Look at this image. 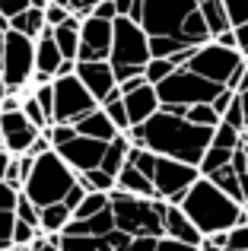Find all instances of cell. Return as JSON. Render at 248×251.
<instances>
[{
	"label": "cell",
	"mask_w": 248,
	"mask_h": 251,
	"mask_svg": "<svg viewBox=\"0 0 248 251\" xmlns=\"http://www.w3.org/2000/svg\"><path fill=\"white\" fill-rule=\"evenodd\" d=\"M223 89L226 86H217V83L204 80V76H198L188 67H178L169 80H162L156 86L162 108L172 111V115H181V118H185V111L191 108V105H213Z\"/></svg>",
	"instance_id": "8"
},
{
	"label": "cell",
	"mask_w": 248,
	"mask_h": 251,
	"mask_svg": "<svg viewBox=\"0 0 248 251\" xmlns=\"http://www.w3.org/2000/svg\"><path fill=\"white\" fill-rule=\"evenodd\" d=\"M76 181H80V175L64 162V156L57 150H51V153L35 159V166H32L29 178L23 184V194L38 210H45L51 203H64V197L76 188Z\"/></svg>",
	"instance_id": "6"
},
{
	"label": "cell",
	"mask_w": 248,
	"mask_h": 251,
	"mask_svg": "<svg viewBox=\"0 0 248 251\" xmlns=\"http://www.w3.org/2000/svg\"><path fill=\"white\" fill-rule=\"evenodd\" d=\"M223 251H248V223L223 232Z\"/></svg>",
	"instance_id": "35"
},
{
	"label": "cell",
	"mask_w": 248,
	"mask_h": 251,
	"mask_svg": "<svg viewBox=\"0 0 248 251\" xmlns=\"http://www.w3.org/2000/svg\"><path fill=\"white\" fill-rule=\"evenodd\" d=\"M115 45V23L86 16L80 29V57L76 61H108Z\"/></svg>",
	"instance_id": "12"
},
{
	"label": "cell",
	"mask_w": 248,
	"mask_h": 251,
	"mask_svg": "<svg viewBox=\"0 0 248 251\" xmlns=\"http://www.w3.org/2000/svg\"><path fill=\"white\" fill-rule=\"evenodd\" d=\"M213 130L217 127H198L188 118L172 115V111L159 108L147 124L140 127H130V147H143L156 156H166V159H178L185 166H198L204 162L207 150L213 143Z\"/></svg>",
	"instance_id": "2"
},
{
	"label": "cell",
	"mask_w": 248,
	"mask_h": 251,
	"mask_svg": "<svg viewBox=\"0 0 248 251\" xmlns=\"http://www.w3.org/2000/svg\"><path fill=\"white\" fill-rule=\"evenodd\" d=\"M80 29H83L80 16H70L64 25L54 29V42H57V48H61L64 61H76V57H80Z\"/></svg>",
	"instance_id": "20"
},
{
	"label": "cell",
	"mask_w": 248,
	"mask_h": 251,
	"mask_svg": "<svg viewBox=\"0 0 248 251\" xmlns=\"http://www.w3.org/2000/svg\"><path fill=\"white\" fill-rule=\"evenodd\" d=\"M105 147H108V143H99V140H89V137H80V134H76V140H70L67 147H61L57 153L64 156V162H67L76 175H86V172L102 169Z\"/></svg>",
	"instance_id": "15"
},
{
	"label": "cell",
	"mask_w": 248,
	"mask_h": 251,
	"mask_svg": "<svg viewBox=\"0 0 248 251\" xmlns=\"http://www.w3.org/2000/svg\"><path fill=\"white\" fill-rule=\"evenodd\" d=\"M223 124H229V127H236V130H242V134H245L248 118H245V108H242V99H239V92H236V99H232V105L226 108Z\"/></svg>",
	"instance_id": "38"
},
{
	"label": "cell",
	"mask_w": 248,
	"mask_h": 251,
	"mask_svg": "<svg viewBox=\"0 0 248 251\" xmlns=\"http://www.w3.org/2000/svg\"><path fill=\"white\" fill-rule=\"evenodd\" d=\"M217 45H223V48H229V51H239V45H236V29H229V32H223L220 38H213Z\"/></svg>",
	"instance_id": "50"
},
{
	"label": "cell",
	"mask_w": 248,
	"mask_h": 251,
	"mask_svg": "<svg viewBox=\"0 0 248 251\" xmlns=\"http://www.w3.org/2000/svg\"><path fill=\"white\" fill-rule=\"evenodd\" d=\"M16 220H23V223H29V226L42 229V210H38L35 203L23 194V201H19V207H16Z\"/></svg>",
	"instance_id": "39"
},
{
	"label": "cell",
	"mask_w": 248,
	"mask_h": 251,
	"mask_svg": "<svg viewBox=\"0 0 248 251\" xmlns=\"http://www.w3.org/2000/svg\"><path fill=\"white\" fill-rule=\"evenodd\" d=\"M242 89H248V67H245V74H242V80H239V89H236V92H242Z\"/></svg>",
	"instance_id": "52"
},
{
	"label": "cell",
	"mask_w": 248,
	"mask_h": 251,
	"mask_svg": "<svg viewBox=\"0 0 248 251\" xmlns=\"http://www.w3.org/2000/svg\"><path fill=\"white\" fill-rule=\"evenodd\" d=\"M83 181H86L89 191H99V194H112L115 188H118V178H112L108 172L96 169V172H86V175H80Z\"/></svg>",
	"instance_id": "34"
},
{
	"label": "cell",
	"mask_w": 248,
	"mask_h": 251,
	"mask_svg": "<svg viewBox=\"0 0 248 251\" xmlns=\"http://www.w3.org/2000/svg\"><path fill=\"white\" fill-rule=\"evenodd\" d=\"M115 191H124V194H134V197H156L153 181H149V178L143 175V172L137 169L134 162H127V166L121 169V175H118V188H115Z\"/></svg>",
	"instance_id": "21"
},
{
	"label": "cell",
	"mask_w": 248,
	"mask_h": 251,
	"mask_svg": "<svg viewBox=\"0 0 248 251\" xmlns=\"http://www.w3.org/2000/svg\"><path fill=\"white\" fill-rule=\"evenodd\" d=\"M213 184H217L223 194H229L232 201H239L245 207V194H242V181H239V175H236V169L232 166H226V169H220V172H213V175H207Z\"/></svg>",
	"instance_id": "26"
},
{
	"label": "cell",
	"mask_w": 248,
	"mask_h": 251,
	"mask_svg": "<svg viewBox=\"0 0 248 251\" xmlns=\"http://www.w3.org/2000/svg\"><path fill=\"white\" fill-rule=\"evenodd\" d=\"M166 239L181 242V245H191V248L204 245V235L198 232V226L185 216V210H181L178 203H169L166 207Z\"/></svg>",
	"instance_id": "18"
},
{
	"label": "cell",
	"mask_w": 248,
	"mask_h": 251,
	"mask_svg": "<svg viewBox=\"0 0 248 251\" xmlns=\"http://www.w3.org/2000/svg\"><path fill=\"white\" fill-rule=\"evenodd\" d=\"M175 70H178V67L172 64V57H153V61L147 64V70H143V76H147L149 86H159L162 80H169Z\"/></svg>",
	"instance_id": "31"
},
{
	"label": "cell",
	"mask_w": 248,
	"mask_h": 251,
	"mask_svg": "<svg viewBox=\"0 0 248 251\" xmlns=\"http://www.w3.org/2000/svg\"><path fill=\"white\" fill-rule=\"evenodd\" d=\"M0 74H3L6 92H29L35 80V38L10 29L3 35V57H0Z\"/></svg>",
	"instance_id": "10"
},
{
	"label": "cell",
	"mask_w": 248,
	"mask_h": 251,
	"mask_svg": "<svg viewBox=\"0 0 248 251\" xmlns=\"http://www.w3.org/2000/svg\"><path fill=\"white\" fill-rule=\"evenodd\" d=\"M178 207L185 210V216L198 226V232L204 235V239L229 232V229L248 223V210L242 203L232 201L229 194H223V191L204 175L194 181V188L185 194V201H181Z\"/></svg>",
	"instance_id": "3"
},
{
	"label": "cell",
	"mask_w": 248,
	"mask_h": 251,
	"mask_svg": "<svg viewBox=\"0 0 248 251\" xmlns=\"http://www.w3.org/2000/svg\"><path fill=\"white\" fill-rule=\"evenodd\" d=\"M127 156H130V137L118 134L112 143L105 147V159H102V172H108L112 178L121 175V169L127 166Z\"/></svg>",
	"instance_id": "23"
},
{
	"label": "cell",
	"mask_w": 248,
	"mask_h": 251,
	"mask_svg": "<svg viewBox=\"0 0 248 251\" xmlns=\"http://www.w3.org/2000/svg\"><path fill=\"white\" fill-rule=\"evenodd\" d=\"M0 150H6V143H3V127H0Z\"/></svg>",
	"instance_id": "55"
},
{
	"label": "cell",
	"mask_w": 248,
	"mask_h": 251,
	"mask_svg": "<svg viewBox=\"0 0 248 251\" xmlns=\"http://www.w3.org/2000/svg\"><path fill=\"white\" fill-rule=\"evenodd\" d=\"M143 32L149 35V54L175 57L213 42L198 0H143Z\"/></svg>",
	"instance_id": "1"
},
{
	"label": "cell",
	"mask_w": 248,
	"mask_h": 251,
	"mask_svg": "<svg viewBox=\"0 0 248 251\" xmlns=\"http://www.w3.org/2000/svg\"><path fill=\"white\" fill-rule=\"evenodd\" d=\"M61 64H64V54L54 42V29L48 25V29L35 38V80H32V86L54 83L57 74H61Z\"/></svg>",
	"instance_id": "16"
},
{
	"label": "cell",
	"mask_w": 248,
	"mask_h": 251,
	"mask_svg": "<svg viewBox=\"0 0 248 251\" xmlns=\"http://www.w3.org/2000/svg\"><path fill=\"white\" fill-rule=\"evenodd\" d=\"M242 143H245L242 130L229 127V124H220V127L213 130V143H210V147H220V150H239Z\"/></svg>",
	"instance_id": "33"
},
{
	"label": "cell",
	"mask_w": 248,
	"mask_h": 251,
	"mask_svg": "<svg viewBox=\"0 0 248 251\" xmlns=\"http://www.w3.org/2000/svg\"><path fill=\"white\" fill-rule=\"evenodd\" d=\"M156 251H200V248H191V245H181V242H172V239H159Z\"/></svg>",
	"instance_id": "49"
},
{
	"label": "cell",
	"mask_w": 248,
	"mask_h": 251,
	"mask_svg": "<svg viewBox=\"0 0 248 251\" xmlns=\"http://www.w3.org/2000/svg\"><path fill=\"white\" fill-rule=\"evenodd\" d=\"M76 76H80V83L93 92V99L99 105L105 102L115 89H121L112 61H76Z\"/></svg>",
	"instance_id": "14"
},
{
	"label": "cell",
	"mask_w": 248,
	"mask_h": 251,
	"mask_svg": "<svg viewBox=\"0 0 248 251\" xmlns=\"http://www.w3.org/2000/svg\"><path fill=\"white\" fill-rule=\"evenodd\" d=\"M108 207H112V197H108V194L89 191V194H86V201L80 203V210L74 213V220H93V216H99L102 210H108Z\"/></svg>",
	"instance_id": "28"
},
{
	"label": "cell",
	"mask_w": 248,
	"mask_h": 251,
	"mask_svg": "<svg viewBox=\"0 0 248 251\" xmlns=\"http://www.w3.org/2000/svg\"><path fill=\"white\" fill-rule=\"evenodd\" d=\"M70 16H74V13H70L67 6H57V3H51L48 10H45V23H48L51 29H57V25H64V23H67Z\"/></svg>",
	"instance_id": "44"
},
{
	"label": "cell",
	"mask_w": 248,
	"mask_h": 251,
	"mask_svg": "<svg viewBox=\"0 0 248 251\" xmlns=\"http://www.w3.org/2000/svg\"><path fill=\"white\" fill-rule=\"evenodd\" d=\"M45 134H48V140H51L54 150H61V147H67L70 140H76V127L74 124H51Z\"/></svg>",
	"instance_id": "36"
},
{
	"label": "cell",
	"mask_w": 248,
	"mask_h": 251,
	"mask_svg": "<svg viewBox=\"0 0 248 251\" xmlns=\"http://www.w3.org/2000/svg\"><path fill=\"white\" fill-rule=\"evenodd\" d=\"M232 156H236V150H220V147H210L207 150V156H204V162H200V175H213V172H220V169H226V166H232Z\"/></svg>",
	"instance_id": "29"
},
{
	"label": "cell",
	"mask_w": 248,
	"mask_h": 251,
	"mask_svg": "<svg viewBox=\"0 0 248 251\" xmlns=\"http://www.w3.org/2000/svg\"><path fill=\"white\" fill-rule=\"evenodd\" d=\"M23 115L29 118V121L35 124L38 130H48V127H51V121H48V115H45V108L38 105L35 92H32V86H29V92H23Z\"/></svg>",
	"instance_id": "30"
},
{
	"label": "cell",
	"mask_w": 248,
	"mask_h": 251,
	"mask_svg": "<svg viewBox=\"0 0 248 251\" xmlns=\"http://www.w3.org/2000/svg\"><path fill=\"white\" fill-rule=\"evenodd\" d=\"M70 223H74V210L67 203H51V207L42 210V232L45 235H61Z\"/></svg>",
	"instance_id": "24"
},
{
	"label": "cell",
	"mask_w": 248,
	"mask_h": 251,
	"mask_svg": "<svg viewBox=\"0 0 248 251\" xmlns=\"http://www.w3.org/2000/svg\"><path fill=\"white\" fill-rule=\"evenodd\" d=\"M96 19H105V23H115L118 19V6H115V0H99V6L93 10Z\"/></svg>",
	"instance_id": "45"
},
{
	"label": "cell",
	"mask_w": 248,
	"mask_h": 251,
	"mask_svg": "<svg viewBox=\"0 0 248 251\" xmlns=\"http://www.w3.org/2000/svg\"><path fill=\"white\" fill-rule=\"evenodd\" d=\"M185 118L191 124H198V127H220V124H223V118L217 115L213 105H191V108L185 111Z\"/></svg>",
	"instance_id": "32"
},
{
	"label": "cell",
	"mask_w": 248,
	"mask_h": 251,
	"mask_svg": "<svg viewBox=\"0 0 248 251\" xmlns=\"http://www.w3.org/2000/svg\"><path fill=\"white\" fill-rule=\"evenodd\" d=\"M127 162H134V166L153 181L156 197L166 201V203H181L185 194L194 188V181L200 178L198 166H185V162H178V159L156 156V153H149V150H143V147H130Z\"/></svg>",
	"instance_id": "4"
},
{
	"label": "cell",
	"mask_w": 248,
	"mask_h": 251,
	"mask_svg": "<svg viewBox=\"0 0 248 251\" xmlns=\"http://www.w3.org/2000/svg\"><path fill=\"white\" fill-rule=\"evenodd\" d=\"M124 105H127L130 127H140V124H147L149 118H153L156 111L162 108V102H159V92H156V86H149V83H143L140 89L127 92V96H124Z\"/></svg>",
	"instance_id": "17"
},
{
	"label": "cell",
	"mask_w": 248,
	"mask_h": 251,
	"mask_svg": "<svg viewBox=\"0 0 248 251\" xmlns=\"http://www.w3.org/2000/svg\"><path fill=\"white\" fill-rule=\"evenodd\" d=\"M115 226L130 239H166V201L159 197H134L124 191H112Z\"/></svg>",
	"instance_id": "5"
},
{
	"label": "cell",
	"mask_w": 248,
	"mask_h": 251,
	"mask_svg": "<svg viewBox=\"0 0 248 251\" xmlns=\"http://www.w3.org/2000/svg\"><path fill=\"white\" fill-rule=\"evenodd\" d=\"M13 232H16V213H3L0 210V245L13 248Z\"/></svg>",
	"instance_id": "43"
},
{
	"label": "cell",
	"mask_w": 248,
	"mask_h": 251,
	"mask_svg": "<svg viewBox=\"0 0 248 251\" xmlns=\"http://www.w3.org/2000/svg\"><path fill=\"white\" fill-rule=\"evenodd\" d=\"M0 127H3V143H6V153L10 156H25L32 150V143L45 134V130H38L35 124L23 115V108L3 111V115H0Z\"/></svg>",
	"instance_id": "13"
},
{
	"label": "cell",
	"mask_w": 248,
	"mask_h": 251,
	"mask_svg": "<svg viewBox=\"0 0 248 251\" xmlns=\"http://www.w3.org/2000/svg\"><path fill=\"white\" fill-rule=\"evenodd\" d=\"M102 251H112V248H108V245H105V248H102Z\"/></svg>",
	"instance_id": "56"
},
{
	"label": "cell",
	"mask_w": 248,
	"mask_h": 251,
	"mask_svg": "<svg viewBox=\"0 0 248 251\" xmlns=\"http://www.w3.org/2000/svg\"><path fill=\"white\" fill-rule=\"evenodd\" d=\"M25 10H32V0H0V16L3 19H16V16H23Z\"/></svg>",
	"instance_id": "42"
},
{
	"label": "cell",
	"mask_w": 248,
	"mask_h": 251,
	"mask_svg": "<svg viewBox=\"0 0 248 251\" xmlns=\"http://www.w3.org/2000/svg\"><path fill=\"white\" fill-rule=\"evenodd\" d=\"M19 201H23V191L6 184V181H0V210H3V213H16Z\"/></svg>",
	"instance_id": "40"
},
{
	"label": "cell",
	"mask_w": 248,
	"mask_h": 251,
	"mask_svg": "<svg viewBox=\"0 0 248 251\" xmlns=\"http://www.w3.org/2000/svg\"><path fill=\"white\" fill-rule=\"evenodd\" d=\"M232 99H236V92H232V89H223V92L217 96V102H213V108H217V115H220V118L226 115V108L232 105Z\"/></svg>",
	"instance_id": "47"
},
{
	"label": "cell",
	"mask_w": 248,
	"mask_h": 251,
	"mask_svg": "<svg viewBox=\"0 0 248 251\" xmlns=\"http://www.w3.org/2000/svg\"><path fill=\"white\" fill-rule=\"evenodd\" d=\"M96 6H99V0H70V13H74V16H80V19L93 16Z\"/></svg>",
	"instance_id": "46"
},
{
	"label": "cell",
	"mask_w": 248,
	"mask_h": 251,
	"mask_svg": "<svg viewBox=\"0 0 248 251\" xmlns=\"http://www.w3.org/2000/svg\"><path fill=\"white\" fill-rule=\"evenodd\" d=\"M32 92H35L38 105L45 108V115H48V121L54 124V83H38V86H32Z\"/></svg>",
	"instance_id": "37"
},
{
	"label": "cell",
	"mask_w": 248,
	"mask_h": 251,
	"mask_svg": "<svg viewBox=\"0 0 248 251\" xmlns=\"http://www.w3.org/2000/svg\"><path fill=\"white\" fill-rule=\"evenodd\" d=\"M134 3H137V0H115V6H118V16H127V19H130Z\"/></svg>",
	"instance_id": "51"
},
{
	"label": "cell",
	"mask_w": 248,
	"mask_h": 251,
	"mask_svg": "<svg viewBox=\"0 0 248 251\" xmlns=\"http://www.w3.org/2000/svg\"><path fill=\"white\" fill-rule=\"evenodd\" d=\"M108 61L115 67L118 86L134 80V76H143V70L153 61V54H149V35L143 32L140 23H134L127 16L115 19V45H112V57Z\"/></svg>",
	"instance_id": "7"
},
{
	"label": "cell",
	"mask_w": 248,
	"mask_h": 251,
	"mask_svg": "<svg viewBox=\"0 0 248 251\" xmlns=\"http://www.w3.org/2000/svg\"><path fill=\"white\" fill-rule=\"evenodd\" d=\"M10 251H19V248H10Z\"/></svg>",
	"instance_id": "57"
},
{
	"label": "cell",
	"mask_w": 248,
	"mask_h": 251,
	"mask_svg": "<svg viewBox=\"0 0 248 251\" xmlns=\"http://www.w3.org/2000/svg\"><path fill=\"white\" fill-rule=\"evenodd\" d=\"M198 6H200V16H204V23H207V29H210L213 38H220L223 32L232 29L229 13H226L223 0H198Z\"/></svg>",
	"instance_id": "22"
},
{
	"label": "cell",
	"mask_w": 248,
	"mask_h": 251,
	"mask_svg": "<svg viewBox=\"0 0 248 251\" xmlns=\"http://www.w3.org/2000/svg\"><path fill=\"white\" fill-rule=\"evenodd\" d=\"M10 29H16V32H23V35H29V38H38L45 29H48V23H45V10H25L23 16H16L10 23Z\"/></svg>",
	"instance_id": "27"
},
{
	"label": "cell",
	"mask_w": 248,
	"mask_h": 251,
	"mask_svg": "<svg viewBox=\"0 0 248 251\" xmlns=\"http://www.w3.org/2000/svg\"><path fill=\"white\" fill-rule=\"evenodd\" d=\"M236 45H239V54H242L245 61H248V23L236 29Z\"/></svg>",
	"instance_id": "48"
},
{
	"label": "cell",
	"mask_w": 248,
	"mask_h": 251,
	"mask_svg": "<svg viewBox=\"0 0 248 251\" xmlns=\"http://www.w3.org/2000/svg\"><path fill=\"white\" fill-rule=\"evenodd\" d=\"M185 67L194 70L198 76H204V80H210L217 86H226V89L236 92L239 80H242V74L248 67V61L239 54V51H229V48H223V45L210 42V45H204V48L194 51L191 61H188Z\"/></svg>",
	"instance_id": "9"
},
{
	"label": "cell",
	"mask_w": 248,
	"mask_h": 251,
	"mask_svg": "<svg viewBox=\"0 0 248 251\" xmlns=\"http://www.w3.org/2000/svg\"><path fill=\"white\" fill-rule=\"evenodd\" d=\"M99 108L93 92L80 83V76H57L54 80V124H76L89 111Z\"/></svg>",
	"instance_id": "11"
},
{
	"label": "cell",
	"mask_w": 248,
	"mask_h": 251,
	"mask_svg": "<svg viewBox=\"0 0 248 251\" xmlns=\"http://www.w3.org/2000/svg\"><path fill=\"white\" fill-rule=\"evenodd\" d=\"M6 96V83H3V74H0V99Z\"/></svg>",
	"instance_id": "54"
},
{
	"label": "cell",
	"mask_w": 248,
	"mask_h": 251,
	"mask_svg": "<svg viewBox=\"0 0 248 251\" xmlns=\"http://www.w3.org/2000/svg\"><path fill=\"white\" fill-rule=\"evenodd\" d=\"M74 127H76V134H80V137H89V140H99V143H112L115 137L121 134V130L112 124V118L105 115V108L89 111V115L80 118Z\"/></svg>",
	"instance_id": "19"
},
{
	"label": "cell",
	"mask_w": 248,
	"mask_h": 251,
	"mask_svg": "<svg viewBox=\"0 0 248 251\" xmlns=\"http://www.w3.org/2000/svg\"><path fill=\"white\" fill-rule=\"evenodd\" d=\"M239 99H242V108H245V118H248V89L239 92Z\"/></svg>",
	"instance_id": "53"
},
{
	"label": "cell",
	"mask_w": 248,
	"mask_h": 251,
	"mask_svg": "<svg viewBox=\"0 0 248 251\" xmlns=\"http://www.w3.org/2000/svg\"><path fill=\"white\" fill-rule=\"evenodd\" d=\"M99 108H105V115L112 118V124L121 130V134H127V130H130V118H127V105H124V92L121 89H115L112 96L99 105Z\"/></svg>",
	"instance_id": "25"
},
{
	"label": "cell",
	"mask_w": 248,
	"mask_h": 251,
	"mask_svg": "<svg viewBox=\"0 0 248 251\" xmlns=\"http://www.w3.org/2000/svg\"><path fill=\"white\" fill-rule=\"evenodd\" d=\"M226 13H229V23L232 29H239V25L248 23V0H223Z\"/></svg>",
	"instance_id": "41"
}]
</instances>
